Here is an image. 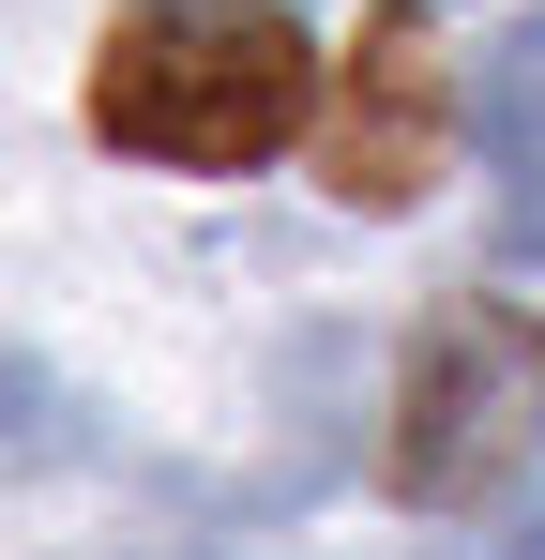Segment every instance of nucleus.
<instances>
[{"mask_svg": "<svg viewBox=\"0 0 545 560\" xmlns=\"http://www.w3.org/2000/svg\"><path fill=\"white\" fill-rule=\"evenodd\" d=\"M318 106V46L288 0H137L91 61V121L152 167H258Z\"/></svg>", "mask_w": 545, "mask_h": 560, "instance_id": "nucleus-1", "label": "nucleus"}, {"mask_svg": "<svg viewBox=\"0 0 545 560\" xmlns=\"http://www.w3.org/2000/svg\"><path fill=\"white\" fill-rule=\"evenodd\" d=\"M531 440H545V318L454 303L440 334L409 349V394H394V485L469 515V500H500L531 469Z\"/></svg>", "mask_w": 545, "mask_h": 560, "instance_id": "nucleus-2", "label": "nucleus"}, {"mask_svg": "<svg viewBox=\"0 0 545 560\" xmlns=\"http://www.w3.org/2000/svg\"><path fill=\"white\" fill-rule=\"evenodd\" d=\"M440 137H454V77H440V46H425V15H363L334 137H318V183L349 197V212H409V197L440 183Z\"/></svg>", "mask_w": 545, "mask_h": 560, "instance_id": "nucleus-3", "label": "nucleus"}, {"mask_svg": "<svg viewBox=\"0 0 545 560\" xmlns=\"http://www.w3.org/2000/svg\"><path fill=\"white\" fill-rule=\"evenodd\" d=\"M485 167H500L515 243H545V31H515V46L485 61Z\"/></svg>", "mask_w": 545, "mask_h": 560, "instance_id": "nucleus-4", "label": "nucleus"}, {"mask_svg": "<svg viewBox=\"0 0 545 560\" xmlns=\"http://www.w3.org/2000/svg\"><path fill=\"white\" fill-rule=\"evenodd\" d=\"M469 560H545V515H515V530H485Z\"/></svg>", "mask_w": 545, "mask_h": 560, "instance_id": "nucleus-5", "label": "nucleus"}]
</instances>
